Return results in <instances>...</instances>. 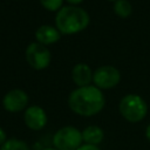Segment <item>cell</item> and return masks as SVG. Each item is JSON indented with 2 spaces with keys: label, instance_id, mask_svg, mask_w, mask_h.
Wrapping results in <instances>:
<instances>
[{
  "label": "cell",
  "instance_id": "ba28073f",
  "mask_svg": "<svg viewBox=\"0 0 150 150\" xmlns=\"http://www.w3.org/2000/svg\"><path fill=\"white\" fill-rule=\"evenodd\" d=\"M25 124L32 130H41L47 124L46 111L39 105H30L26 108L23 114Z\"/></svg>",
  "mask_w": 150,
  "mask_h": 150
},
{
  "label": "cell",
  "instance_id": "8992f818",
  "mask_svg": "<svg viewBox=\"0 0 150 150\" xmlns=\"http://www.w3.org/2000/svg\"><path fill=\"white\" fill-rule=\"evenodd\" d=\"M121 81V73L114 66H101L93 74L94 86L98 89H111Z\"/></svg>",
  "mask_w": 150,
  "mask_h": 150
},
{
  "label": "cell",
  "instance_id": "8fae6325",
  "mask_svg": "<svg viewBox=\"0 0 150 150\" xmlns=\"http://www.w3.org/2000/svg\"><path fill=\"white\" fill-rule=\"evenodd\" d=\"M103 137V130L96 125H89L82 131V139L83 142H86V144L97 145L102 142Z\"/></svg>",
  "mask_w": 150,
  "mask_h": 150
},
{
  "label": "cell",
  "instance_id": "ffe728a7",
  "mask_svg": "<svg viewBox=\"0 0 150 150\" xmlns=\"http://www.w3.org/2000/svg\"><path fill=\"white\" fill-rule=\"evenodd\" d=\"M109 1H114V2H115V1H117V0H109Z\"/></svg>",
  "mask_w": 150,
  "mask_h": 150
},
{
  "label": "cell",
  "instance_id": "4fadbf2b",
  "mask_svg": "<svg viewBox=\"0 0 150 150\" xmlns=\"http://www.w3.org/2000/svg\"><path fill=\"white\" fill-rule=\"evenodd\" d=\"M0 150H30V148L23 141L12 138V139H7L0 146Z\"/></svg>",
  "mask_w": 150,
  "mask_h": 150
},
{
  "label": "cell",
  "instance_id": "7c38bea8",
  "mask_svg": "<svg viewBox=\"0 0 150 150\" xmlns=\"http://www.w3.org/2000/svg\"><path fill=\"white\" fill-rule=\"evenodd\" d=\"M114 12L120 18H128L132 12V6L129 0H117L114 2Z\"/></svg>",
  "mask_w": 150,
  "mask_h": 150
},
{
  "label": "cell",
  "instance_id": "277c9868",
  "mask_svg": "<svg viewBox=\"0 0 150 150\" xmlns=\"http://www.w3.org/2000/svg\"><path fill=\"white\" fill-rule=\"evenodd\" d=\"M82 141V132L71 125L59 129L53 137L54 148L57 150H77Z\"/></svg>",
  "mask_w": 150,
  "mask_h": 150
},
{
  "label": "cell",
  "instance_id": "30bf717a",
  "mask_svg": "<svg viewBox=\"0 0 150 150\" xmlns=\"http://www.w3.org/2000/svg\"><path fill=\"white\" fill-rule=\"evenodd\" d=\"M35 39H36V42L43 46H48L57 42L61 39V33L54 26L42 25L38 27V29L35 30Z\"/></svg>",
  "mask_w": 150,
  "mask_h": 150
},
{
  "label": "cell",
  "instance_id": "2e32d148",
  "mask_svg": "<svg viewBox=\"0 0 150 150\" xmlns=\"http://www.w3.org/2000/svg\"><path fill=\"white\" fill-rule=\"evenodd\" d=\"M5 142H6V132H5V130L0 127V146H1Z\"/></svg>",
  "mask_w": 150,
  "mask_h": 150
},
{
  "label": "cell",
  "instance_id": "9c48e42d",
  "mask_svg": "<svg viewBox=\"0 0 150 150\" xmlns=\"http://www.w3.org/2000/svg\"><path fill=\"white\" fill-rule=\"evenodd\" d=\"M93 74L94 71L87 63L80 62L76 63L71 69V80L77 87L90 86V82L93 81Z\"/></svg>",
  "mask_w": 150,
  "mask_h": 150
},
{
  "label": "cell",
  "instance_id": "7a4b0ae2",
  "mask_svg": "<svg viewBox=\"0 0 150 150\" xmlns=\"http://www.w3.org/2000/svg\"><path fill=\"white\" fill-rule=\"evenodd\" d=\"M90 22L89 14L79 6H63L55 16V27L61 34H76L84 30Z\"/></svg>",
  "mask_w": 150,
  "mask_h": 150
},
{
  "label": "cell",
  "instance_id": "5bb4252c",
  "mask_svg": "<svg viewBox=\"0 0 150 150\" xmlns=\"http://www.w3.org/2000/svg\"><path fill=\"white\" fill-rule=\"evenodd\" d=\"M41 5L43 8L50 12H57L59 9L62 8L63 0H40Z\"/></svg>",
  "mask_w": 150,
  "mask_h": 150
},
{
  "label": "cell",
  "instance_id": "3957f363",
  "mask_svg": "<svg viewBox=\"0 0 150 150\" xmlns=\"http://www.w3.org/2000/svg\"><path fill=\"white\" fill-rule=\"evenodd\" d=\"M118 109L121 115L131 123L142 121L148 112L146 102L136 94H128L123 96L120 101Z\"/></svg>",
  "mask_w": 150,
  "mask_h": 150
},
{
  "label": "cell",
  "instance_id": "6da1fadb",
  "mask_svg": "<svg viewBox=\"0 0 150 150\" xmlns=\"http://www.w3.org/2000/svg\"><path fill=\"white\" fill-rule=\"evenodd\" d=\"M105 104V98L101 89L95 86L77 87L68 97V105L71 111L80 116H94L98 114Z\"/></svg>",
  "mask_w": 150,
  "mask_h": 150
},
{
  "label": "cell",
  "instance_id": "ac0fdd59",
  "mask_svg": "<svg viewBox=\"0 0 150 150\" xmlns=\"http://www.w3.org/2000/svg\"><path fill=\"white\" fill-rule=\"evenodd\" d=\"M145 137L148 138V141L150 142V124L146 127V129H145Z\"/></svg>",
  "mask_w": 150,
  "mask_h": 150
},
{
  "label": "cell",
  "instance_id": "e0dca14e",
  "mask_svg": "<svg viewBox=\"0 0 150 150\" xmlns=\"http://www.w3.org/2000/svg\"><path fill=\"white\" fill-rule=\"evenodd\" d=\"M67 1H68L71 6H77V5H79V4H81L83 0H67Z\"/></svg>",
  "mask_w": 150,
  "mask_h": 150
},
{
  "label": "cell",
  "instance_id": "5b68a950",
  "mask_svg": "<svg viewBox=\"0 0 150 150\" xmlns=\"http://www.w3.org/2000/svg\"><path fill=\"white\" fill-rule=\"evenodd\" d=\"M25 55L28 64L36 70L46 69L52 61L50 50L47 48V46H43L39 42L29 43L26 48Z\"/></svg>",
  "mask_w": 150,
  "mask_h": 150
},
{
  "label": "cell",
  "instance_id": "d6986e66",
  "mask_svg": "<svg viewBox=\"0 0 150 150\" xmlns=\"http://www.w3.org/2000/svg\"><path fill=\"white\" fill-rule=\"evenodd\" d=\"M43 150H57V149H55V148H46Z\"/></svg>",
  "mask_w": 150,
  "mask_h": 150
},
{
  "label": "cell",
  "instance_id": "9a60e30c",
  "mask_svg": "<svg viewBox=\"0 0 150 150\" xmlns=\"http://www.w3.org/2000/svg\"><path fill=\"white\" fill-rule=\"evenodd\" d=\"M77 150H100L97 145H90V144H84V145H81Z\"/></svg>",
  "mask_w": 150,
  "mask_h": 150
},
{
  "label": "cell",
  "instance_id": "52a82bcc",
  "mask_svg": "<svg viewBox=\"0 0 150 150\" xmlns=\"http://www.w3.org/2000/svg\"><path fill=\"white\" fill-rule=\"evenodd\" d=\"M28 104V95L22 89H12L5 94L2 98V107L9 112L22 111Z\"/></svg>",
  "mask_w": 150,
  "mask_h": 150
}]
</instances>
